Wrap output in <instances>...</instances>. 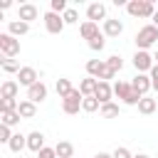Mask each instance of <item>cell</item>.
I'll return each instance as SVG.
<instances>
[{
    "label": "cell",
    "instance_id": "obj_1",
    "mask_svg": "<svg viewBox=\"0 0 158 158\" xmlns=\"http://www.w3.org/2000/svg\"><path fill=\"white\" fill-rule=\"evenodd\" d=\"M114 96H118L123 104H128V106H138V101L143 99L138 91H133V86H131V81H116L114 84Z\"/></svg>",
    "mask_w": 158,
    "mask_h": 158
},
{
    "label": "cell",
    "instance_id": "obj_2",
    "mask_svg": "<svg viewBox=\"0 0 158 158\" xmlns=\"http://www.w3.org/2000/svg\"><path fill=\"white\" fill-rule=\"evenodd\" d=\"M126 12L131 17H148V20H153L156 5L151 0H131V2H126Z\"/></svg>",
    "mask_w": 158,
    "mask_h": 158
},
{
    "label": "cell",
    "instance_id": "obj_3",
    "mask_svg": "<svg viewBox=\"0 0 158 158\" xmlns=\"http://www.w3.org/2000/svg\"><path fill=\"white\" fill-rule=\"evenodd\" d=\"M158 42V27L156 25H143L138 32H136V47L148 52V47H153Z\"/></svg>",
    "mask_w": 158,
    "mask_h": 158
},
{
    "label": "cell",
    "instance_id": "obj_4",
    "mask_svg": "<svg viewBox=\"0 0 158 158\" xmlns=\"http://www.w3.org/2000/svg\"><path fill=\"white\" fill-rule=\"evenodd\" d=\"M0 52H2L5 59H15L20 54V40L12 37L10 32H2L0 35Z\"/></svg>",
    "mask_w": 158,
    "mask_h": 158
},
{
    "label": "cell",
    "instance_id": "obj_5",
    "mask_svg": "<svg viewBox=\"0 0 158 158\" xmlns=\"http://www.w3.org/2000/svg\"><path fill=\"white\" fill-rule=\"evenodd\" d=\"M81 101H84V94H81L79 89H74L69 96H64V99H62V111H64V114H69V116H74V114H79Z\"/></svg>",
    "mask_w": 158,
    "mask_h": 158
},
{
    "label": "cell",
    "instance_id": "obj_6",
    "mask_svg": "<svg viewBox=\"0 0 158 158\" xmlns=\"http://www.w3.org/2000/svg\"><path fill=\"white\" fill-rule=\"evenodd\" d=\"M153 64H156V59H153L148 52H143V49H136V54H133V67H136V72H138V74H146V72H151V69H153Z\"/></svg>",
    "mask_w": 158,
    "mask_h": 158
},
{
    "label": "cell",
    "instance_id": "obj_7",
    "mask_svg": "<svg viewBox=\"0 0 158 158\" xmlns=\"http://www.w3.org/2000/svg\"><path fill=\"white\" fill-rule=\"evenodd\" d=\"M44 30L49 32V35H59L62 30H64V17L62 15H57V12H44Z\"/></svg>",
    "mask_w": 158,
    "mask_h": 158
},
{
    "label": "cell",
    "instance_id": "obj_8",
    "mask_svg": "<svg viewBox=\"0 0 158 158\" xmlns=\"http://www.w3.org/2000/svg\"><path fill=\"white\" fill-rule=\"evenodd\" d=\"M40 77L42 74H37V69L35 67H22L20 72H17V84H22V86H32V84H37L40 81Z\"/></svg>",
    "mask_w": 158,
    "mask_h": 158
},
{
    "label": "cell",
    "instance_id": "obj_9",
    "mask_svg": "<svg viewBox=\"0 0 158 158\" xmlns=\"http://www.w3.org/2000/svg\"><path fill=\"white\" fill-rule=\"evenodd\" d=\"M86 20L89 22H96L99 25V20H109L106 17V5L104 2H91V5H86Z\"/></svg>",
    "mask_w": 158,
    "mask_h": 158
},
{
    "label": "cell",
    "instance_id": "obj_10",
    "mask_svg": "<svg viewBox=\"0 0 158 158\" xmlns=\"http://www.w3.org/2000/svg\"><path fill=\"white\" fill-rule=\"evenodd\" d=\"M40 17V10H37V5L35 2H22L20 7H17V20H22V22H32V20H37Z\"/></svg>",
    "mask_w": 158,
    "mask_h": 158
},
{
    "label": "cell",
    "instance_id": "obj_11",
    "mask_svg": "<svg viewBox=\"0 0 158 158\" xmlns=\"http://www.w3.org/2000/svg\"><path fill=\"white\" fill-rule=\"evenodd\" d=\"M131 86H133V91H138L141 96H146V94L153 89V81H151V77H148V74H136V77H133V81H131Z\"/></svg>",
    "mask_w": 158,
    "mask_h": 158
},
{
    "label": "cell",
    "instance_id": "obj_12",
    "mask_svg": "<svg viewBox=\"0 0 158 158\" xmlns=\"http://www.w3.org/2000/svg\"><path fill=\"white\" fill-rule=\"evenodd\" d=\"M27 99H30L32 104H42V101L47 99V86H44V81L32 84V86L27 89Z\"/></svg>",
    "mask_w": 158,
    "mask_h": 158
},
{
    "label": "cell",
    "instance_id": "obj_13",
    "mask_svg": "<svg viewBox=\"0 0 158 158\" xmlns=\"http://www.w3.org/2000/svg\"><path fill=\"white\" fill-rule=\"evenodd\" d=\"M79 35H81V40L91 42L94 37H99V35H101V30H99V25H96V22L84 20V22H81V27H79Z\"/></svg>",
    "mask_w": 158,
    "mask_h": 158
},
{
    "label": "cell",
    "instance_id": "obj_14",
    "mask_svg": "<svg viewBox=\"0 0 158 158\" xmlns=\"http://www.w3.org/2000/svg\"><path fill=\"white\" fill-rule=\"evenodd\" d=\"M17 94H20V84L15 79H5L0 86V99H17Z\"/></svg>",
    "mask_w": 158,
    "mask_h": 158
},
{
    "label": "cell",
    "instance_id": "obj_15",
    "mask_svg": "<svg viewBox=\"0 0 158 158\" xmlns=\"http://www.w3.org/2000/svg\"><path fill=\"white\" fill-rule=\"evenodd\" d=\"M104 37H118L121 32H123V22L121 20H114V17H109L106 22H104Z\"/></svg>",
    "mask_w": 158,
    "mask_h": 158
},
{
    "label": "cell",
    "instance_id": "obj_16",
    "mask_svg": "<svg viewBox=\"0 0 158 158\" xmlns=\"http://www.w3.org/2000/svg\"><path fill=\"white\" fill-rule=\"evenodd\" d=\"M94 96H96V99L101 101V106H104V104H109V101H111V96H114V86H111L109 81H99V86H96Z\"/></svg>",
    "mask_w": 158,
    "mask_h": 158
},
{
    "label": "cell",
    "instance_id": "obj_17",
    "mask_svg": "<svg viewBox=\"0 0 158 158\" xmlns=\"http://www.w3.org/2000/svg\"><path fill=\"white\" fill-rule=\"evenodd\" d=\"M27 148H30L32 153H40V151L44 148V133H42V131L27 133Z\"/></svg>",
    "mask_w": 158,
    "mask_h": 158
},
{
    "label": "cell",
    "instance_id": "obj_18",
    "mask_svg": "<svg viewBox=\"0 0 158 158\" xmlns=\"http://www.w3.org/2000/svg\"><path fill=\"white\" fill-rule=\"evenodd\" d=\"M7 32H10L12 37H17V40H20L22 35H27V32H30V25H27V22H22V20H10V22H7Z\"/></svg>",
    "mask_w": 158,
    "mask_h": 158
},
{
    "label": "cell",
    "instance_id": "obj_19",
    "mask_svg": "<svg viewBox=\"0 0 158 158\" xmlns=\"http://www.w3.org/2000/svg\"><path fill=\"white\" fill-rule=\"evenodd\" d=\"M17 114H20L22 118H35V116H37V104H32L30 99H20Z\"/></svg>",
    "mask_w": 158,
    "mask_h": 158
},
{
    "label": "cell",
    "instance_id": "obj_20",
    "mask_svg": "<svg viewBox=\"0 0 158 158\" xmlns=\"http://www.w3.org/2000/svg\"><path fill=\"white\" fill-rule=\"evenodd\" d=\"M96 86H99V79H94V77H86V79L79 81V91H81L84 96H94Z\"/></svg>",
    "mask_w": 158,
    "mask_h": 158
},
{
    "label": "cell",
    "instance_id": "obj_21",
    "mask_svg": "<svg viewBox=\"0 0 158 158\" xmlns=\"http://www.w3.org/2000/svg\"><path fill=\"white\" fill-rule=\"evenodd\" d=\"M156 109H158V101H156V99H151V96H143V99L138 101V111H141L143 116H151Z\"/></svg>",
    "mask_w": 158,
    "mask_h": 158
},
{
    "label": "cell",
    "instance_id": "obj_22",
    "mask_svg": "<svg viewBox=\"0 0 158 158\" xmlns=\"http://www.w3.org/2000/svg\"><path fill=\"white\" fill-rule=\"evenodd\" d=\"M7 148H10L12 153H20V151H25V148H27V136H22V133H15V136L10 138V143H7Z\"/></svg>",
    "mask_w": 158,
    "mask_h": 158
},
{
    "label": "cell",
    "instance_id": "obj_23",
    "mask_svg": "<svg viewBox=\"0 0 158 158\" xmlns=\"http://www.w3.org/2000/svg\"><path fill=\"white\" fill-rule=\"evenodd\" d=\"M54 151H57L59 158H74V146H72L69 141H59V143L54 146Z\"/></svg>",
    "mask_w": 158,
    "mask_h": 158
},
{
    "label": "cell",
    "instance_id": "obj_24",
    "mask_svg": "<svg viewBox=\"0 0 158 158\" xmlns=\"http://www.w3.org/2000/svg\"><path fill=\"white\" fill-rule=\"evenodd\" d=\"M54 89H57V94H59V99H64V96H69V94L74 91V86H72V81H69V79H57V84H54Z\"/></svg>",
    "mask_w": 158,
    "mask_h": 158
},
{
    "label": "cell",
    "instance_id": "obj_25",
    "mask_svg": "<svg viewBox=\"0 0 158 158\" xmlns=\"http://www.w3.org/2000/svg\"><path fill=\"white\" fill-rule=\"evenodd\" d=\"M96 109H101V101H99L96 96H84V101H81V111H86V114H94Z\"/></svg>",
    "mask_w": 158,
    "mask_h": 158
},
{
    "label": "cell",
    "instance_id": "obj_26",
    "mask_svg": "<svg viewBox=\"0 0 158 158\" xmlns=\"http://www.w3.org/2000/svg\"><path fill=\"white\" fill-rule=\"evenodd\" d=\"M20 118H22V116H20L17 111H5V114H0V123H5V126H10V128L17 126Z\"/></svg>",
    "mask_w": 158,
    "mask_h": 158
},
{
    "label": "cell",
    "instance_id": "obj_27",
    "mask_svg": "<svg viewBox=\"0 0 158 158\" xmlns=\"http://www.w3.org/2000/svg\"><path fill=\"white\" fill-rule=\"evenodd\" d=\"M0 67H2V72H5V74H17V72L22 69L17 59H0Z\"/></svg>",
    "mask_w": 158,
    "mask_h": 158
},
{
    "label": "cell",
    "instance_id": "obj_28",
    "mask_svg": "<svg viewBox=\"0 0 158 158\" xmlns=\"http://www.w3.org/2000/svg\"><path fill=\"white\" fill-rule=\"evenodd\" d=\"M99 111H101V116H104V118H116V116H118V104L109 101V104H104Z\"/></svg>",
    "mask_w": 158,
    "mask_h": 158
},
{
    "label": "cell",
    "instance_id": "obj_29",
    "mask_svg": "<svg viewBox=\"0 0 158 158\" xmlns=\"http://www.w3.org/2000/svg\"><path fill=\"white\" fill-rule=\"evenodd\" d=\"M17 106H20L17 99H0V114H5V111H17Z\"/></svg>",
    "mask_w": 158,
    "mask_h": 158
},
{
    "label": "cell",
    "instance_id": "obj_30",
    "mask_svg": "<svg viewBox=\"0 0 158 158\" xmlns=\"http://www.w3.org/2000/svg\"><path fill=\"white\" fill-rule=\"evenodd\" d=\"M86 44H89V49H91V52H101V49L106 47V40H104V32H101L99 37H94L91 42H86Z\"/></svg>",
    "mask_w": 158,
    "mask_h": 158
},
{
    "label": "cell",
    "instance_id": "obj_31",
    "mask_svg": "<svg viewBox=\"0 0 158 158\" xmlns=\"http://www.w3.org/2000/svg\"><path fill=\"white\" fill-rule=\"evenodd\" d=\"M106 64H109L111 72H121V69H123V59H121L118 54H111V57L106 59Z\"/></svg>",
    "mask_w": 158,
    "mask_h": 158
},
{
    "label": "cell",
    "instance_id": "obj_32",
    "mask_svg": "<svg viewBox=\"0 0 158 158\" xmlns=\"http://www.w3.org/2000/svg\"><path fill=\"white\" fill-rule=\"evenodd\" d=\"M49 7H52V12H57V15H64V12L69 10V7H67V0H52Z\"/></svg>",
    "mask_w": 158,
    "mask_h": 158
},
{
    "label": "cell",
    "instance_id": "obj_33",
    "mask_svg": "<svg viewBox=\"0 0 158 158\" xmlns=\"http://www.w3.org/2000/svg\"><path fill=\"white\" fill-rule=\"evenodd\" d=\"M62 17H64V25H74V22H79V12H77V7H69Z\"/></svg>",
    "mask_w": 158,
    "mask_h": 158
},
{
    "label": "cell",
    "instance_id": "obj_34",
    "mask_svg": "<svg viewBox=\"0 0 158 158\" xmlns=\"http://www.w3.org/2000/svg\"><path fill=\"white\" fill-rule=\"evenodd\" d=\"M12 136H15V133L10 131V126H5V123H0V143H5V146H7Z\"/></svg>",
    "mask_w": 158,
    "mask_h": 158
},
{
    "label": "cell",
    "instance_id": "obj_35",
    "mask_svg": "<svg viewBox=\"0 0 158 158\" xmlns=\"http://www.w3.org/2000/svg\"><path fill=\"white\" fill-rule=\"evenodd\" d=\"M111 156H114V158H133V156H131V151H128V148H123V146H118Z\"/></svg>",
    "mask_w": 158,
    "mask_h": 158
},
{
    "label": "cell",
    "instance_id": "obj_36",
    "mask_svg": "<svg viewBox=\"0 0 158 158\" xmlns=\"http://www.w3.org/2000/svg\"><path fill=\"white\" fill-rule=\"evenodd\" d=\"M37 158H59V156H57V151H54V148H47V146H44V148L37 153Z\"/></svg>",
    "mask_w": 158,
    "mask_h": 158
},
{
    "label": "cell",
    "instance_id": "obj_37",
    "mask_svg": "<svg viewBox=\"0 0 158 158\" xmlns=\"http://www.w3.org/2000/svg\"><path fill=\"white\" fill-rule=\"evenodd\" d=\"M148 77H151V81H158V64H153V69L148 72Z\"/></svg>",
    "mask_w": 158,
    "mask_h": 158
},
{
    "label": "cell",
    "instance_id": "obj_38",
    "mask_svg": "<svg viewBox=\"0 0 158 158\" xmlns=\"http://www.w3.org/2000/svg\"><path fill=\"white\" fill-rule=\"evenodd\" d=\"M94 158H114V156H111V153H104V151H99Z\"/></svg>",
    "mask_w": 158,
    "mask_h": 158
},
{
    "label": "cell",
    "instance_id": "obj_39",
    "mask_svg": "<svg viewBox=\"0 0 158 158\" xmlns=\"http://www.w3.org/2000/svg\"><path fill=\"white\" fill-rule=\"evenodd\" d=\"M151 25H156V27H158V10H156V15H153V20H151Z\"/></svg>",
    "mask_w": 158,
    "mask_h": 158
},
{
    "label": "cell",
    "instance_id": "obj_40",
    "mask_svg": "<svg viewBox=\"0 0 158 158\" xmlns=\"http://www.w3.org/2000/svg\"><path fill=\"white\" fill-rule=\"evenodd\" d=\"M133 158H148V156H146V153H136Z\"/></svg>",
    "mask_w": 158,
    "mask_h": 158
},
{
    "label": "cell",
    "instance_id": "obj_41",
    "mask_svg": "<svg viewBox=\"0 0 158 158\" xmlns=\"http://www.w3.org/2000/svg\"><path fill=\"white\" fill-rule=\"evenodd\" d=\"M153 59H156V64H158V52H156V57H153Z\"/></svg>",
    "mask_w": 158,
    "mask_h": 158
}]
</instances>
